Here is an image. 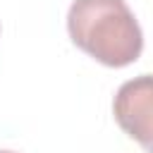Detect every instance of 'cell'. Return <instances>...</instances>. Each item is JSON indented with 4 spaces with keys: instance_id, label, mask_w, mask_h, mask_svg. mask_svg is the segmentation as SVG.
<instances>
[{
    "instance_id": "cell-1",
    "label": "cell",
    "mask_w": 153,
    "mask_h": 153,
    "mask_svg": "<svg viewBox=\"0 0 153 153\" xmlns=\"http://www.w3.org/2000/svg\"><path fill=\"white\" fill-rule=\"evenodd\" d=\"M67 31L76 48L105 67H127L143 50L141 26L124 0H74Z\"/></svg>"
},
{
    "instance_id": "cell-2",
    "label": "cell",
    "mask_w": 153,
    "mask_h": 153,
    "mask_svg": "<svg viewBox=\"0 0 153 153\" xmlns=\"http://www.w3.org/2000/svg\"><path fill=\"white\" fill-rule=\"evenodd\" d=\"M151 110H153V81L151 74H141L136 79L124 81L112 100V112L117 124L127 136L139 141L146 151H151Z\"/></svg>"
},
{
    "instance_id": "cell-3",
    "label": "cell",
    "mask_w": 153,
    "mask_h": 153,
    "mask_svg": "<svg viewBox=\"0 0 153 153\" xmlns=\"http://www.w3.org/2000/svg\"><path fill=\"white\" fill-rule=\"evenodd\" d=\"M0 153H17V151H0Z\"/></svg>"
}]
</instances>
